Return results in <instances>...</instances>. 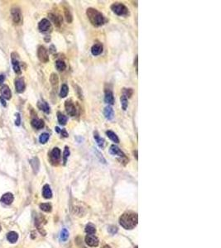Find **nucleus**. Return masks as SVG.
I'll return each instance as SVG.
<instances>
[{
	"mask_svg": "<svg viewBox=\"0 0 221 248\" xmlns=\"http://www.w3.org/2000/svg\"><path fill=\"white\" fill-rule=\"evenodd\" d=\"M86 15L90 23L94 26H103L106 22V18L97 9L89 8L86 10Z\"/></svg>",
	"mask_w": 221,
	"mask_h": 248,
	"instance_id": "obj_1",
	"label": "nucleus"
},
{
	"mask_svg": "<svg viewBox=\"0 0 221 248\" xmlns=\"http://www.w3.org/2000/svg\"><path fill=\"white\" fill-rule=\"evenodd\" d=\"M137 215L135 213H124L119 218V223L125 229H133L137 224Z\"/></svg>",
	"mask_w": 221,
	"mask_h": 248,
	"instance_id": "obj_2",
	"label": "nucleus"
},
{
	"mask_svg": "<svg viewBox=\"0 0 221 248\" xmlns=\"http://www.w3.org/2000/svg\"><path fill=\"white\" fill-rule=\"evenodd\" d=\"M111 10L118 16H128L129 14L128 8L121 3H114L111 5Z\"/></svg>",
	"mask_w": 221,
	"mask_h": 248,
	"instance_id": "obj_3",
	"label": "nucleus"
},
{
	"mask_svg": "<svg viewBox=\"0 0 221 248\" xmlns=\"http://www.w3.org/2000/svg\"><path fill=\"white\" fill-rule=\"evenodd\" d=\"M65 108L67 113L71 117H75L77 115V109L74 104V103L71 100H67L65 103Z\"/></svg>",
	"mask_w": 221,
	"mask_h": 248,
	"instance_id": "obj_4",
	"label": "nucleus"
},
{
	"mask_svg": "<svg viewBox=\"0 0 221 248\" xmlns=\"http://www.w3.org/2000/svg\"><path fill=\"white\" fill-rule=\"evenodd\" d=\"M60 159H61V150L58 147L53 148L50 154V160L51 163L54 165H57L58 162L60 161Z\"/></svg>",
	"mask_w": 221,
	"mask_h": 248,
	"instance_id": "obj_5",
	"label": "nucleus"
},
{
	"mask_svg": "<svg viewBox=\"0 0 221 248\" xmlns=\"http://www.w3.org/2000/svg\"><path fill=\"white\" fill-rule=\"evenodd\" d=\"M37 56H38V59L41 62H43V63H46L49 61V56L48 53H47V50L44 46H39L38 50H37Z\"/></svg>",
	"mask_w": 221,
	"mask_h": 248,
	"instance_id": "obj_6",
	"label": "nucleus"
},
{
	"mask_svg": "<svg viewBox=\"0 0 221 248\" xmlns=\"http://www.w3.org/2000/svg\"><path fill=\"white\" fill-rule=\"evenodd\" d=\"M109 152L112 154L113 156H117V157H120V158H124L126 159V156L121 150L119 149V147H117L116 145H111L110 148H109Z\"/></svg>",
	"mask_w": 221,
	"mask_h": 248,
	"instance_id": "obj_7",
	"label": "nucleus"
},
{
	"mask_svg": "<svg viewBox=\"0 0 221 248\" xmlns=\"http://www.w3.org/2000/svg\"><path fill=\"white\" fill-rule=\"evenodd\" d=\"M85 242H86V244L88 245L89 247H98L99 242V239L95 236L88 235L86 236V237H85Z\"/></svg>",
	"mask_w": 221,
	"mask_h": 248,
	"instance_id": "obj_8",
	"label": "nucleus"
},
{
	"mask_svg": "<svg viewBox=\"0 0 221 248\" xmlns=\"http://www.w3.org/2000/svg\"><path fill=\"white\" fill-rule=\"evenodd\" d=\"M51 22L49 20L47 19H42L40 22H39V25H38V27H39V30L42 32H45V31H48L50 29H51Z\"/></svg>",
	"mask_w": 221,
	"mask_h": 248,
	"instance_id": "obj_9",
	"label": "nucleus"
},
{
	"mask_svg": "<svg viewBox=\"0 0 221 248\" xmlns=\"http://www.w3.org/2000/svg\"><path fill=\"white\" fill-rule=\"evenodd\" d=\"M104 102L109 105L114 104V97L111 90L106 89L104 92Z\"/></svg>",
	"mask_w": 221,
	"mask_h": 248,
	"instance_id": "obj_10",
	"label": "nucleus"
},
{
	"mask_svg": "<svg viewBox=\"0 0 221 248\" xmlns=\"http://www.w3.org/2000/svg\"><path fill=\"white\" fill-rule=\"evenodd\" d=\"M103 49H104V47H103V45L101 43L94 44L93 46L91 47V53H92L93 56H99L100 54H102Z\"/></svg>",
	"mask_w": 221,
	"mask_h": 248,
	"instance_id": "obj_11",
	"label": "nucleus"
},
{
	"mask_svg": "<svg viewBox=\"0 0 221 248\" xmlns=\"http://www.w3.org/2000/svg\"><path fill=\"white\" fill-rule=\"evenodd\" d=\"M12 16H13V21L16 24H18L21 21V11L18 8H14L11 11Z\"/></svg>",
	"mask_w": 221,
	"mask_h": 248,
	"instance_id": "obj_12",
	"label": "nucleus"
},
{
	"mask_svg": "<svg viewBox=\"0 0 221 248\" xmlns=\"http://www.w3.org/2000/svg\"><path fill=\"white\" fill-rule=\"evenodd\" d=\"M15 87H16V90L18 93H22L24 91L25 87H26L24 79L22 78L17 79L16 81H15Z\"/></svg>",
	"mask_w": 221,
	"mask_h": 248,
	"instance_id": "obj_13",
	"label": "nucleus"
},
{
	"mask_svg": "<svg viewBox=\"0 0 221 248\" xmlns=\"http://www.w3.org/2000/svg\"><path fill=\"white\" fill-rule=\"evenodd\" d=\"M104 117L106 118L107 120H112L114 117V109L111 106H107L104 108Z\"/></svg>",
	"mask_w": 221,
	"mask_h": 248,
	"instance_id": "obj_14",
	"label": "nucleus"
},
{
	"mask_svg": "<svg viewBox=\"0 0 221 248\" xmlns=\"http://www.w3.org/2000/svg\"><path fill=\"white\" fill-rule=\"evenodd\" d=\"M0 201L4 204H11L14 201V195L11 193H7L2 196Z\"/></svg>",
	"mask_w": 221,
	"mask_h": 248,
	"instance_id": "obj_15",
	"label": "nucleus"
},
{
	"mask_svg": "<svg viewBox=\"0 0 221 248\" xmlns=\"http://www.w3.org/2000/svg\"><path fill=\"white\" fill-rule=\"evenodd\" d=\"M1 94H2V98L4 99H11V90L9 89V86L7 85H4L2 89H1Z\"/></svg>",
	"mask_w": 221,
	"mask_h": 248,
	"instance_id": "obj_16",
	"label": "nucleus"
},
{
	"mask_svg": "<svg viewBox=\"0 0 221 248\" xmlns=\"http://www.w3.org/2000/svg\"><path fill=\"white\" fill-rule=\"evenodd\" d=\"M94 138L95 142H96V143H97V145L100 148L104 147L105 141L101 137L99 136V132H98L97 131H94Z\"/></svg>",
	"mask_w": 221,
	"mask_h": 248,
	"instance_id": "obj_17",
	"label": "nucleus"
},
{
	"mask_svg": "<svg viewBox=\"0 0 221 248\" xmlns=\"http://www.w3.org/2000/svg\"><path fill=\"white\" fill-rule=\"evenodd\" d=\"M31 126L33 127L34 128L39 130L44 127V122L41 119H38V118H34L31 120Z\"/></svg>",
	"mask_w": 221,
	"mask_h": 248,
	"instance_id": "obj_18",
	"label": "nucleus"
},
{
	"mask_svg": "<svg viewBox=\"0 0 221 248\" xmlns=\"http://www.w3.org/2000/svg\"><path fill=\"white\" fill-rule=\"evenodd\" d=\"M42 195L45 199H51L52 197V192L48 184H45L42 189Z\"/></svg>",
	"mask_w": 221,
	"mask_h": 248,
	"instance_id": "obj_19",
	"label": "nucleus"
},
{
	"mask_svg": "<svg viewBox=\"0 0 221 248\" xmlns=\"http://www.w3.org/2000/svg\"><path fill=\"white\" fill-rule=\"evenodd\" d=\"M7 239L10 243H15L18 239V235L15 232H10L7 234Z\"/></svg>",
	"mask_w": 221,
	"mask_h": 248,
	"instance_id": "obj_20",
	"label": "nucleus"
},
{
	"mask_svg": "<svg viewBox=\"0 0 221 248\" xmlns=\"http://www.w3.org/2000/svg\"><path fill=\"white\" fill-rule=\"evenodd\" d=\"M106 135H107V137H109L111 141H113L114 142H115V143H119V138L118 137V136L116 135V133L114 132L113 131H111V130L107 131Z\"/></svg>",
	"mask_w": 221,
	"mask_h": 248,
	"instance_id": "obj_21",
	"label": "nucleus"
},
{
	"mask_svg": "<svg viewBox=\"0 0 221 248\" xmlns=\"http://www.w3.org/2000/svg\"><path fill=\"white\" fill-rule=\"evenodd\" d=\"M38 108L42 110L43 112H45L46 113H50V107H49L48 104L46 102H44V101H40L38 102Z\"/></svg>",
	"mask_w": 221,
	"mask_h": 248,
	"instance_id": "obj_22",
	"label": "nucleus"
},
{
	"mask_svg": "<svg viewBox=\"0 0 221 248\" xmlns=\"http://www.w3.org/2000/svg\"><path fill=\"white\" fill-rule=\"evenodd\" d=\"M85 232L86 233H88V235H94L96 232V228L92 223H89L85 227Z\"/></svg>",
	"mask_w": 221,
	"mask_h": 248,
	"instance_id": "obj_23",
	"label": "nucleus"
},
{
	"mask_svg": "<svg viewBox=\"0 0 221 248\" xmlns=\"http://www.w3.org/2000/svg\"><path fill=\"white\" fill-rule=\"evenodd\" d=\"M56 68H57L59 71H64V70H66V68H67V65H66V63L63 61H62V60H58V61H57V62H56Z\"/></svg>",
	"mask_w": 221,
	"mask_h": 248,
	"instance_id": "obj_24",
	"label": "nucleus"
},
{
	"mask_svg": "<svg viewBox=\"0 0 221 248\" xmlns=\"http://www.w3.org/2000/svg\"><path fill=\"white\" fill-rule=\"evenodd\" d=\"M69 92V88L67 86L66 84H62V88H61V91H60V97L61 98H66Z\"/></svg>",
	"mask_w": 221,
	"mask_h": 248,
	"instance_id": "obj_25",
	"label": "nucleus"
},
{
	"mask_svg": "<svg viewBox=\"0 0 221 248\" xmlns=\"http://www.w3.org/2000/svg\"><path fill=\"white\" fill-rule=\"evenodd\" d=\"M57 119H58V122L61 124V125H66L67 122V118L64 115L62 114V113L58 112L57 113Z\"/></svg>",
	"mask_w": 221,
	"mask_h": 248,
	"instance_id": "obj_26",
	"label": "nucleus"
},
{
	"mask_svg": "<svg viewBox=\"0 0 221 248\" xmlns=\"http://www.w3.org/2000/svg\"><path fill=\"white\" fill-rule=\"evenodd\" d=\"M31 165L34 171H35V173H36L38 171V170H39V167H40V162L38 161V159L37 158H33L32 160H31Z\"/></svg>",
	"mask_w": 221,
	"mask_h": 248,
	"instance_id": "obj_27",
	"label": "nucleus"
},
{
	"mask_svg": "<svg viewBox=\"0 0 221 248\" xmlns=\"http://www.w3.org/2000/svg\"><path fill=\"white\" fill-rule=\"evenodd\" d=\"M13 68H14V70L15 71L16 74H21V68H20V65H19V62H18L17 60L15 59H13Z\"/></svg>",
	"mask_w": 221,
	"mask_h": 248,
	"instance_id": "obj_28",
	"label": "nucleus"
},
{
	"mask_svg": "<svg viewBox=\"0 0 221 248\" xmlns=\"http://www.w3.org/2000/svg\"><path fill=\"white\" fill-rule=\"evenodd\" d=\"M120 102H121V106H122V109H123V110L126 111V110H127V108H128V99H127L125 96L122 95L121 96V98H120Z\"/></svg>",
	"mask_w": 221,
	"mask_h": 248,
	"instance_id": "obj_29",
	"label": "nucleus"
},
{
	"mask_svg": "<svg viewBox=\"0 0 221 248\" xmlns=\"http://www.w3.org/2000/svg\"><path fill=\"white\" fill-rule=\"evenodd\" d=\"M50 80H51V84L53 85L54 87H57V86L58 82H59V79H58L57 74H55V73H52L51 75Z\"/></svg>",
	"mask_w": 221,
	"mask_h": 248,
	"instance_id": "obj_30",
	"label": "nucleus"
},
{
	"mask_svg": "<svg viewBox=\"0 0 221 248\" xmlns=\"http://www.w3.org/2000/svg\"><path fill=\"white\" fill-rule=\"evenodd\" d=\"M60 237H61V240H62V241H63V242H67L68 237H69V232H68L67 228H63V229H62Z\"/></svg>",
	"mask_w": 221,
	"mask_h": 248,
	"instance_id": "obj_31",
	"label": "nucleus"
},
{
	"mask_svg": "<svg viewBox=\"0 0 221 248\" xmlns=\"http://www.w3.org/2000/svg\"><path fill=\"white\" fill-rule=\"evenodd\" d=\"M49 137H50V136H49L48 133H46V132H45V133H42V134L40 136V137H39V142H40V143H46L47 141L49 140Z\"/></svg>",
	"mask_w": 221,
	"mask_h": 248,
	"instance_id": "obj_32",
	"label": "nucleus"
},
{
	"mask_svg": "<svg viewBox=\"0 0 221 248\" xmlns=\"http://www.w3.org/2000/svg\"><path fill=\"white\" fill-rule=\"evenodd\" d=\"M49 16H50V18L53 21V22L55 23V25H56V26H61V21H60V19H59V17H57L56 15L51 14V13H50V14H49Z\"/></svg>",
	"mask_w": 221,
	"mask_h": 248,
	"instance_id": "obj_33",
	"label": "nucleus"
},
{
	"mask_svg": "<svg viewBox=\"0 0 221 248\" xmlns=\"http://www.w3.org/2000/svg\"><path fill=\"white\" fill-rule=\"evenodd\" d=\"M40 209L44 212L49 213V212L51 211L52 208H51V205L50 204H40Z\"/></svg>",
	"mask_w": 221,
	"mask_h": 248,
	"instance_id": "obj_34",
	"label": "nucleus"
},
{
	"mask_svg": "<svg viewBox=\"0 0 221 248\" xmlns=\"http://www.w3.org/2000/svg\"><path fill=\"white\" fill-rule=\"evenodd\" d=\"M133 89H123V95L125 96L127 99L128 98H131V96L133 95Z\"/></svg>",
	"mask_w": 221,
	"mask_h": 248,
	"instance_id": "obj_35",
	"label": "nucleus"
},
{
	"mask_svg": "<svg viewBox=\"0 0 221 248\" xmlns=\"http://www.w3.org/2000/svg\"><path fill=\"white\" fill-rule=\"evenodd\" d=\"M70 148L68 147H65V150H64V152H63V160H64V164H66L67 161V159L68 157L70 156Z\"/></svg>",
	"mask_w": 221,
	"mask_h": 248,
	"instance_id": "obj_36",
	"label": "nucleus"
},
{
	"mask_svg": "<svg viewBox=\"0 0 221 248\" xmlns=\"http://www.w3.org/2000/svg\"><path fill=\"white\" fill-rule=\"evenodd\" d=\"M65 17H66V19H67V22L71 23L73 20V18H72V14L70 12L69 9H65Z\"/></svg>",
	"mask_w": 221,
	"mask_h": 248,
	"instance_id": "obj_37",
	"label": "nucleus"
},
{
	"mask_svg": "<svg viewBox=\"0 0 221 248\" xmlns=\"http://www.w3.org/2000/svg\"><path fill=\"white\" fill-rule=\"evenodd\" d=\"M117 231H118V229H117V227L114 226H110L109 227V232H110L111 234H114L115 232H117Z\"/></svg>",
	"mask_w": 221,
	"mask_h": 248,
	"instance_id": "obj_38",
	"label": "nucleus"
},
{
	"mask_svg": "<svg viewBox=\"0 0 221 248\" xmlns=\"http://www.w3.org/2000/svg\"><path fill=\"white\" fill-rule=\"evenodd\" d=\"M16 121H15V122H16V125L17 126H19L20 125V123H21V117H20V114L19 113H16Z\"/></svg>",
	"mask_w": 221,
	"mask_h": 248,
	"instance_id": "obj_39",
	"label": "nucleus"
},
{
	"mask_svg": "<svg viewBox=\"0 0 221 248\" xmlns=\"http://www.w3.org/2000/svg\"><path fill=\"white\" fill-rule=\"evenodd\" d=\"M96 153H97V157H99V160H100V161H101V162H103V163H104V164H105V163H106V161H105V160H104V157H102L101 156V154H100V153L99 152H96Z\"/></svg>",
	"mask_w": 221,
	"mask_h": 248,
	"instance_id": "obj_40",
	"label": "nucleus"
},
{
	"mask_svg": "<svg viewBox=\"0 0 221 248\" xmlns=\"http://www.w3.org/2000/svg\"><path fill=\"white\" fill-rule=\"evenodd\" d=\"M60 133H61L62 135V137H68V133H67L66 129H62V130H61Z\"/></svg>",
	"mask_w": 221,
	"mask_h": 248,
	"instance_id": "obj_41",
	"label": "nucleus"
},
{
	"mask_svg": "<svg viewBox=\"0 0 221 248\" xmlns=\"http://www.w3.org/2000/svg\"><path fill=\"white\" fill-rule=\"evenodd\" d=\"M4 75H2V74H0V85H2L3 84V83L4 82Z\"/></svg>",
	"mask_w": 221,
	"mask_h": 248,
	"instance_id": "obj_42",
	"label": "nucleus"
},
{
	"mask_svg": "<svg viewBox=\"0 0 221 248\" xmlns=\"http://www.w3.org/2000/svg\"><path fill=\"white\" fill-rule=\"evenodd\" d=\"M137 56H136L135 58V61H134V65H136V69H137Z\"/></svg>",
	"mask_w": 221,
	"mask_h": 248,
	"instance_id": "obj_43",
	"label": "nucleus"
},
{
	"mask_svg": "<svg viewBox=\"0 0 221 248\" xmlns=\"http://www.w3.org/2000/svg\"><path fill=\"white\" fill-rule=\"evenodd\" d=\"M0 101H1V102H2V104H3V105H4V106H6V104H5V101H4V99H3V98H2V97H1V98H0Z\"/></svg>",
	"mask_w": 221,
	"mask_h": 248,
	"instance_id": "obj_44",
	"label": "nucleus"
},
{
	"mask_svg": "<svg viewBox=\"0 0 221 248\" xmlns=\"http://www.w3.org/2000/svg\"><path fill=\"white\" fill-rule=\"evenodd\" d=\"M133 153H134V157H136V159L137 160V151H134Z\"/></svg>",
	"mask_w": 221,
	"mask_h": 248,
	"instance_id": "obj_45",
	"label": "nucleus"
},
{
	"mask_svg": "<svg viewBox=\"0 0 221 248\" xmlns=\"http://www.w3.org/2000/svg\"><path fill=\"white\" fill-rule=\"evenodd\" d=\"M56 131H57V132H58V133H60V132H61L60 128H59L58 127H56Z\"/></svg>",
	"mask_w": 221,
	"mask_h": 248,
	"instance_id": "obj_46",
	"label": "nucleus"
},
{
	"mask_svg": "<svg viewBox=\"0 0 221 248\" xmlns=\"http://www.w3.org/2000/svg\"><path fill=\"white\" fill-rule=\"evenodd\" d=\"M103 248H110V247H109V246H104V247H103Z\"/></svg>",
	"mask_w": 221,
	"mask_h": 248,
	"instance_id": "obj_47",
	"label": "nucleus"
},
{
	"mask_svg": "<svg viewBox=\"0 0 221 248\" xmlns=\"http://www.w3.org/2000/svg\"><path fill=\"white\" fill-rule=\"evenodd\" d=\"M1 229H2V227H1V225H0V231H1Z\"/></svg>",
	"mask_w": 221,
	"mask_h": 248,
	"instance_id": "obj_48",
	"label": "nucleus"
},
{
	"mask_svg": "<svg viewBox=\"0 0 221 248\" xmlns=\"http://www.w3.org/2000/svg\"><path fill=\"white\" fill-rule=\"evenodd\" d=\"M135 248H137V247H135Z\"/></svg>",
	"mask_w": 221,
	"mask_h": 248,
	"instance_id": "obj_49",
	"label": "nucleus"
}]
</instances>
